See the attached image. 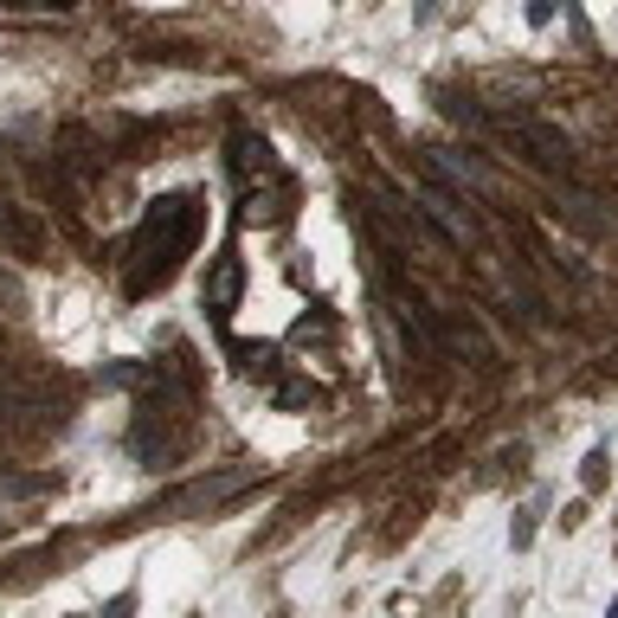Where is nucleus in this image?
<instances>
[{"mask_svg": "<svg viewBox=\"0 0 618 618\" xmlns=\"http://www.w3.org/2000/svg\"><path fill=\"white\" fill-rule=\"evenodd\" d=\"M194 239H201V201H194V194L155 201L148 219L136 226V245H130V290H136V296L161 290L168 277L181 271V258L194 252Z\"/></svg>", "mask_w": 618, "mask_h": 618, "instance_id": "1", "label": "nucleus"}, {"mask_svg": "<svg viewBox=\"0 0 618 618\" xmlns=\"http://www.w3.org/2000/svg\"><path fill=\"white\" fill-rule=\"evenodd\" d=\"M502 136L516 142V155L542 174H573V142L567 130H554L542 117H502Z\"/></svg>", "mask_w": 618, "mask_h": 618, "instance_id": "2", "label": "nucleus"}, {"mask_svg": "<svg viewBox=\"0 0 618 618\" xmlns=\"http://www.w3.org/2000/svg\"><path fill=\"white\" fill-rule=\"evenodd\" d=\"M239 290H245L239 252H219V258H213V277H206V310H213V316H232V310H239Z\"/></svg>", "mask_w": 618, "mask_h": 618, "instance_id": "3", "label": "nucleus"}, {"mask_svg": "<svg viewBox=\"0 0 618 618\" xmlns=\"http://www.w3.org/2000/svg\"><path fill=\"white\" fill-rule=\"evenodd\" d=\"M606 464H613V458H606V451H593V458H586V471H580V483H586V489H606Z\"/></svg>", "mask_w": 618, "mask_h": 618, "instance_id": "4", "label": "nucleus"}, {"mask_svg": "<svg viewBox=\"0 0 618 618\" xmlns=\"http://www.w3.org/2000/svg\"><path fill=\"white\" fill-rule=\"evenodd\" d=\"M26 7H71V0H26Z\"/></svg>", "mask_w": 618, "mask_h": 618, "instance_id": "5", "label": "nucleus"}, {"mask_svg": "<svg viewBox=\"0 0 618 618\" xmlns=\"http://www.w3.org/2000/svg\"><path fill=\"white\" fill-rule=\"evenodd\" d=\"M7 226H13V219H7V213H0V232H7Z\"/></svg>", "mask_w": 618, "mask_h": 618, "instance_id": "6", "label": "nucleus"}]
</instances>
